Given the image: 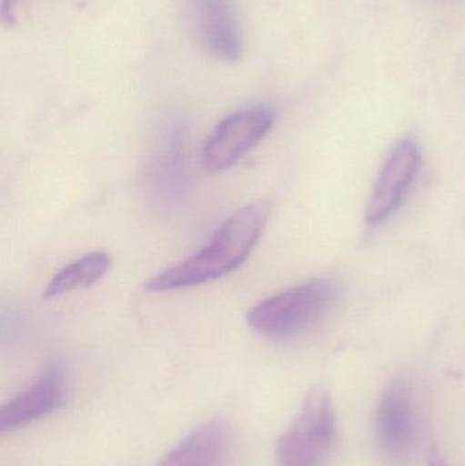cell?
I'll use <instances>...</instances> for the list:
<instances>
[{"mask_svg": "<svg viewBox=\"0 0 465 466\" xmlns=\"http://www.w3.org/2000/svg\"><path fill=\"white\" fill-rule=\"evenodd\" d=\"M187 134L182 123L171 122L160 137L153 172L161 193L177 196L187 166Z\"/></svg>", "mask_w": 465, "mask_h": 466, "instance_id": "obj_10", "label": "cell"}, {"mask_svg": "<svg viewBox=\"0 0 465 466\" xmlns=\"http://www.w3.org/2000/svg\"><path fill=\"white\" fill-rule=\"evenodd\" d=\"M269 218L270 207L265 202L242 208L218 227L207 246L152 277L145 284V289L149 292L185 289L232 273L250 257Z\"/></svg>", "mask_w": 465, "mask_h": 466, "instance_id": "obj_1", "label": "cell"}, {"mask_svg": "<svg viewBox=\"0 0 465 466\" xmlns=\"http://www.w3.org/2000/svg\"><path fill=\"white\" fill-rule=\"evenodd\" d=\"M415 412L412 396L404 383L388 389L376 415V440L379 451L392 460L407 457L414 445Z\"/></svg>", "mask_w": 465, "mask_h": 466, "instance_id": "obj_8", "label": "cell"}, {"mask_svg": "<svg viewBox=\"0 0 465 466\" xmlns=\"http://www.w3.org/2000/svg\"><path fill=\"white\" fill-rule=\"evenodd\" d=\"M270 106H250L224 117L202 149V164L210 172H223L237 166L254 149L275 125Z\"/></svg>", "mask_w": 465, "mask_h": 466, "instance_id": "obj_4", "label": "cell"}, {"mask_svg": "<svg viewBox=\"0 0 465 466\" xmlns=\"http://www.w3.org/2000/svg\"><path fill=\"white\" fill-rule=\"evenodd\" d=\"M231 451L228 423L212 419L183 438L157 466H228Z\"/></svg>", "mask_w": 465, "mask_h": 466, "instance_id": "obj_9", "label": "cell"}, {"mask_svg": "<svg viewBox=\"0 0 465 466\" xmlns=\"http://www.w3.org/2000/svg\"><path fill=\"white\" fill-rule=\"evenodd\" d=\"M420 168V153L417 142L403 139L396 145L382 168L369 204L366 220L379 224L387 220L406 198Z\"/></svg>", "mask_w": 465, "mask_h": 466, "instance_id": "obj_7", "label": "cell"}, {"mask_svg": "<svg viewBox=\"0 0 465 466\" xmlns=\"http://www.w3.org/2000/svg\"><path fill=\"white\" fill-rule=\"evenodd\" d=\"M335 437V412L329 394L321 388L308 391L302 410L276 448L278 466H325Z\"/></svg>", "mask_w": 465, "mask_h": 466, "instance_id": "obj_3", "label": "cell"}, {"mask_svg": "<svg viewBox=\"0 0 465 466\" xmlns=\"http://www.w3.org/2000/svg\"><path fill=\"white\" fill-rule=\"evenodd\" d=\"M3 2L10 3V5H15V0H3Z\"/></svg>", "mask_w": 465, "mask_h": 466, "instance_id": "obj_13", "label": "cell"}, {"mask_svg": "<svg viewBox=\"0 0 465 466\" xmlns=\"http://www.w3.org/2000/svg\"><path fill=\"white\" fill-rule=\"evenodd\" d=\"M67 377L60 364L46 367L40 377L0 410V431L13 432L56 412L66 401Z\"/></svg>", "mask_w": 465, "mask_h": 466, "instance_id": "obj_6", "label": "cell"}, {"mask_svg": "<svg viewBox=\"0 0 465 466\" xmlns=\"http://www.w3.org/2000/svg\"><path fill=\"white\" fill-rule=\"evenodd\" d=\"M191 26L207 54L223 62L242 55V32L235 0H188Z\"/></svg>", "mask_w": 465, "mask_h": 466, "instance_id": "obj_5", "label": "cell"}, {"mask_svg": "<svg viewBox=\"0 0 465 466\" xmlns=\"http://www.w3.org/2000/svg\"><path fill=\"white\" fill-rule=\"evenodd\" d=\"M111 266L112 259L106 252H89L57 271L44 289L43 298H59L79 288L92 287L108 273Z\"/></svg>", "mask_w": 465, "mask_h": 466, "instance_id": "obj_11", "label": "cell"}, {"mask_svg": "<svg viewBox=\"0 0 465 466\" xmlns=\"http://www.w3.org/2000/svg\"><path fill=\"white\" fill-rule=\"evenodd\" d=\"M340 293V282L332 277L311 279L259 301L248 311V326L268 339H292L319 322Z\"/></svg>", "mask_w": 465, "mask_h": 466, "instance_id": "obj_2", "label": "cell"}, {"mask_svg": "<svg viewBox=\"0 0 465 466\" xmlns=\"http://www.w3.org/2000/svg\"><path fill=\"white\" fill-rule=\"evenodd\" d=\"M430 466H450L439 456H433L430 460Z\"/></svg>", "mask_w": 465, "mask_h": 466, "instance_id": "obj_12", "label": "cell"}]
</instances>
